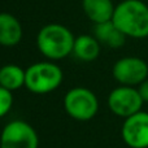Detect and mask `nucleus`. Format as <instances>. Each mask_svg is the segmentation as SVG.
<instances>
[{"label":"nucleus","mask_w":148,"mask_h":148,"mask_svg":"<svg viewBox=\"0 0 148 148\" xmlns=\"http://www.w3.org/2000/svg\"><path fill=\"white\" fill-rule=\"evenodd\" d=\"M75 38L68 27L49 23L39 31L36 46L43 56L49 60H61L73 52Z\"/></svg>","instance_id":"nucleus-2"},{"label":"nucleus","mask_w":148,"mask_h":148,"mask_svg":"<svg viewBox=\"0 0 148 148\" xmlns=\"http://www.w3.org/2000/svg\"><path fill=\"white\" fill-rule=\"evenodd\" d=\"M95 38L100 43L107 44L108 47L120 48L125 44V40L127 36L116 27L113 21H108V22L96 23V26H95Z\"/></svg>","instance_id":"nucleus-11"},{"label":"nucleus","mask_w":148,"mask_h":148,"mask_svg":"<svg viewBox=\"0 0 148 148\" xmlns=\"http://www.w3.org/2000/svg\"><path fill=\"white\" fill-rule=\"evenodd\" d=\"M125 144L130 148H148V112L138 113L125 118L121 129Z\"/></svg>","instance_id":"nucleus-8"},{"label":"nucleus","mask_w":148,"mask_h":148,"mask_svg":"<svg viewBox=\"0 0 148 148\" xmlns=\"http://www.w3.org/2000/svg\"><path fill=\"white\" fill-rule=\"evenodd\" d=\"M114 8L112 0H83L84 12L87 17L95 23L112 21Z\"/></svg>","instance_id":"nucleus-10"},{"label":"nucleus","mask_w":148,"mask_h":148,"mask_svg":"<svg viewBox=\"0 0 148 148\" xmlns=\"http://www.w3.org/2000/svg\"><path fill=\"white\" fill-rule=\"evenodd\" d=\"M62 70L51 61L33 64L26 69L25 87L36 95L53 92L62 83Z\"/></svg>","instance_id":"nucleus-3"},{"label":"nucleus","mask_w":148,"mask_h":148,"mask_svg":"<svg viewBox=\"0 0 148 148\" xmlns=\"http://www.w3.org/2000/svg\"><path fill=\"white\" fill-rule=\"evenodd\" d=\"M39 136L29 122L14 120L8 122L0 134V148H38Z\"/></svg>","instance_id":"nucleus-5"},{"label":"nucleus","mask_w":148,"mask_h":148,"mask_svg":"<svg viewBox=\"0 0 148 148\" xmlns=\"http://www.w3.org/2000/svg\"><path fill=\"white\" fill-rule=\"evenodd\" d=\"M113 23L126 36L143 39L148 36V5L140 0H125L114 8Z\"/></svg>","instance_id":"nucleus-1"},{"label":"nucleus","mask_w":148,"mask_h":148,"mask_svg":"<svg viewBox=\"0 0 148 148\" xmlns=\"http://www.w3.org/2000/svg\"><path fill=\"white\" fill-rule=\"evenodd\" d=\"M107 103L110 112L122 118L138 113L144 104L138 88L131 86H120L112 90L108 95Z\"/></svg>","instance_id":"nucleus-6"},{"label":"nucleus","mask_w":148,"mask_h":148,"mask_svg":"<svg viewBox=\"0 0 148 148\" xmlns=\"http://www.w3.org/2000/svg\"><path fill=\"white\" fill-rule=\"evenodd\" d=\"M13 105V95L12 91L0 86V118L9 113Z\"/></svg>","instance_id":"nucleus-14"},{"label":"nucleus","mask_w":148,"mask_h":148,"mask_svg":"<svg viewBox=\"0 0 148 148\" xmlns=\"http://www.w3.org/2000/svg\"><path fill=\"white\" fill-rule=\"evenodd\" d=\"M64 109L73 120L86 122L96 116L99 100L91 90L86 87H74L65 94Z\"/></svg>","instance_id":"nucleus-4"},{"label":"nucleus","mask_w":148,"mask_h":148,"mask_svg":"<svg viewBox=\"0 0 148 148\" xmlns=\"http://www.w3.org/2000/svg\"><path fill=\"white\" fill-rule=\"evenodd\" d=\"M26 70L18 65L8 64L0 68V86L9 91H16L25 86Z\"/></svg>","instance_id":"nucleus-13"},{"label":"nucleus","mask_w":148,"mask_h":148,"mask_svg":"<svg viewBox=\"0 0 148 148\" xmlns=\"http://www.w3.org/2000/svg\"><path fill=\"white\" fill-rule=\"evenodd\" d=\"M112 74L121 86L135 87L148 78V64L140 57H122L114 62Z\"/></svg>","instance_id":"nucleus-7"},{"label":"nucleus","mask_w":148,"mask_h":148,"mask_svg":"<svg viewBox=\"0 0 148 148\" xmlns=\"http://www.w3.org/2000/svg\"><path fill=\"white\" fill-rule=\"evenodd\" d=\"M22 38V27L14 16L9 13H0V44L13 47Z\"/></svg>","instance_id":"nucleus-9"},{"label":"nucleus","mask_w":148,"mask_h":148,"mask_svg":"<svg viewBox=\"0 0 148 148\" xmlns=\"http://www.w3.org/2000/svg\"><path fill=\"white\" fill-rule=\"evenodd\" d=\"M136 88H138V91H139V94H140L143 101L144 103H148V78L146 79V81L142 82V83L139 84Z\"/></svg>","instance_id":"nucleus-15"},{"label":"nucleus","mask_w":148,"mask_h":148,"mask_svg":"<svg viewBox=\"0 0 148 148\" xmlns=\"http://www.w3.org/2000/svg\"><path fill=\"white\" fill-rule=\"evenodd\" d=\"M73 53L82 61H94L100 53V42L90 35H81L74 40Z\"/></svg>","instance_id":"nucleus-12"}]
</instances>
